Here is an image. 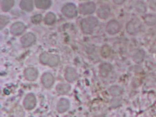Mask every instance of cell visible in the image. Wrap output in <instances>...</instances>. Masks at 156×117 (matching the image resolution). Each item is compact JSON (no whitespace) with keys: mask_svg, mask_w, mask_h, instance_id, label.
<instances>
[{"mask_svg":"<svg viewBox=\"0 0 156 117\" xmlns=\"http://www.w3.org/2000/svg\"><path fill=\"white\" fill-rule=\"evenodd\" d=\"M126 28L129 34L132 35L136 34L140 31L141 23L138 20L133 19L127 23Z\"/></svg>","mask_w":156,"mask_h":117,"instance_id":"obj_2","label":"cell"},{"mask_svg":"<svg viewBox=\"0 0 156 117\" xmlns=\"http://www.w3.org/2000/svg\"><path fill=\"white\" fill-rule=\"evenodd\" d=\"M65 77L66 80L69 82H74L77 78V72L73 68H67L66 70Z\"/></svg>","mask_w":156,"mask_h":117,"instance_id":"obj_9","label":"cell"},{"mask_svg":"<svg viewBox=\"0 0 156 117\" xmlns=\"http://www.w3.org/2000/svg\"><path fill=\"white\" fill-rule=\"evenodd\" d=\"M145 57V52L143 50L138 51L133 56V59L136 63H140L143 61Z\"/></svg>","mask_w":156,"mask_h":117,"instance_id":"obj_15","label":"cell"},{"mask_svg":"<svg viewBox=\"0 0 156 117\" xmlns=\"http://www.w3.org/2000/svg\"><path fill=\"white\" fill-rule=\"evenodd\" d=\"M111 95L113 96H118L123 93V90L119 86H112L109 89Z\"/></svg>","mask_w":156,"mask_h":117,"instance_id":"obj_17","label":"cell"},{"mask_svg":"<svg viewBox=\"0 0 156 117\" xmlns=\"http://www.w3.org/2000/svg\"><path fill=\"white\" fill-rule=\"evenodd\" d=\"M125 1V0H114V2L116 4L120 5L122 4Z\"/></svg>","mask_w":156,"mask_h":117,"instance_id":"obj_21","label":"cell"},{"mask_svg":"<svg viewBox=\"0 0 156 117\" xmlns=\"http://www.w3.org/2000/svg\"><path fill=\"white\" fill-rule=\"evenodd\" d=\"M71 90V86L67 84H61L56 87V90L59 94H65Z\"/></svg>","mask_w":156,"mask_h":117,"instance_id":"obj_12","label":"cell"},{"mask_svg":"<svg viewBox=\"0 0 156 117\" xmlns=\"http://www.w3.org/2000/svg\"><path fill=\"white\" fill-rule=\"evenodd\" d=\"M106 30L108 33H109L110 34H117L120 30V25L119 23L115 20L109 21L107 25Z\"/></svg>","mask_w":156,"mask_h":117,"instance_id":"obj_5","label":"cell"},{"mask_svg":"<svg viewBox=\"0 0 156 117\" xmlns=\"http://www.w3.org/2000/svg\"><path fill=\"white\" fill-rule=\"evenodd\" d=\"M97 23V20L94 17H91L84 20L82 24L84 32L86 34L92 33L94 28L96 26Z\"/></svg>","mask_w":156,"mask_h":117,"instance_id":"obj_3","label":"cell"},{"mask_svg":"<svg viewBox=\"0 0 156 117\" xmlns=\"http://www.w3.org/2000/svg\"><path fill=\"white\" fill-rule=\"evenodd\" d=\"M110 14V10L107 7H103L100 8L98 11V16L103 19H105L109 16Z\"/></svg>","mask_w":156,"mask_h":117,"instance_id":"obj_16","label":"cell"},{"mask_svg":"<svg viewBox=\"0 0 156 117\" xmlns=\"http://www.w3.org/2000/svg\"><path fill=\"white\" fill-rule=\"evenodd\" d=\"M25 27L20 23L14 24L12 27V33L14 35H20L24 31Z\"/></svg>","mask_w":156,"mask_h":117,"instance_id":"obj_13","label":"cell"},{"mask_svg":"<svg viewBox=\"0 0 156 117\" xmlns=\"http://www.w3.org/2000/svg\"><path fill=\"white\" fill-rule=\"evenodd\" d=\"M70 107V102L66 99H61L57 104V110L59 112H65L69 109Z\"/></svg>","mask_w":156,"mask_h":117,"instance_id":"obj_10","label":"cell"},{"mask_svg":"<svg viewBox=\"0 0 156 117\" xmlns=\"http://www.w3.org/2000/svg\"><path fill=\"white\" fill-rule=\"evenodd\" d=\"M55 20V17L52 15H49L46 19V22L47 23L51 24L53 23Z\"/></svg>","mask_w":156,"mask_h":117,"instance_id":"obj_19","label":"cell"},{"mask_svg":"<svg viewBox=\"0 0 156 117\" xmlns=\"http://www.w3.org/2000/svg\"><path fill=\"white\" fill-rule=\"evenodd\" d=\"M102 50L104 51H106V52H103L102 53V55L104 56V57H107L109 55V48L108 47L105 46L104 47L102 48Z\"/></svg>","mask_w":156,"mask_h":117,"instance_id":"obj_20","label":"cell"},{"mask_svg":"<svg viewBox=\"0 0 156 117\" xmlns=\"http://www.w3.org/2000/svg\"><path fill=\"white\" fill-rule=\"evenodd\" d=\"M25 77L30 81L35 80L38 77V72L36 69L29 68L24 72Z\"/></svg>","mask_w":156,"mask_h":117,"instance_id":"obj_8","label":"cell"},{"mask_svg":"<svg viewBox=\"0 0 156 117\" xmlns=\"http://www.w3.org/2000/svg\"><path fill=\"white\" fill-rule=\"evenodd\" d=\"M36 99L34 94L30 93L25 97L24 100V106L25 108L31 110L36 106Z\"/></svg>","mask_w":156,"mask_h":117,"instance_id":"obj_4","label":"cell"},{"mask_svg":"<svg viewBox=\"0 0 156 117\" xmlns=\"http://www.w3.org/2000/svg\"><path fill=\"white\" fill-rule=\"evenodd\" d=\"M40 61L44 65H48L50 66H55L59 64L60 59L57 55L44 52L40 56Z\"/></svg>","mask_w":156,"mask_h":117,"instance_id":"obj_1","label":"cell"},{"mask_svg":"<svg viewBox=\"0 0 156 117\" xmlns=\"http://www.w3.org/2000/svg\"><path fill=\"white\" fill-rule=\"evenodd\" d=\"M35 41V37L33 34L29 33L22 37L21 42L24 47H28L31 45Z\"/></svg>","mask_w":156,"mask_h":117,"instance_id":"obj_6","label":"cell"},{"mask_svg":"<svg viewBox=\"0 0 156 117\" xmlns=\"http://www.w3.org/2000/svg\"><path fill=\"white\" fill-rule=\"evenodd\" d=\"M144 21L147 25L153 26L156 23V16L153 14H147L144 17Z\"/></svg>","mask_w":156,"mask_h":117,"instance_id":"obj_14","label":"cell"},{"mask_svg":"<svg viewBox=\"0 0 156 117\" xmlns=\"http://www.w3.org/2000/svg\"><path fill=\"white\" fill-rule=\"evenodd\" d=\"M42 82L46 88H50L53 85L54 77L51 73H45L43 74L41 78Z\"/></svg>","mask_w":156,"mask_h":117,"instance_id":"obj_7","label":"cell"},{"mask_svg":"<svg viewBox=\"0 0 156 117\" xmlns=\"http://www.w3.org/2000/svg\"><path fill=\"white\" fill-rule=\"evenodd\" d=\"M136 8L137 12L140 13L145 12L146 11V6L144 3L138 2L136 5Z\"/></svg>","mask_w":156,"mask_h":117,"instance_id":"obj_18","label":"cell"},{"mask_svg":"<svg viewBox=\"0 0 156 117\" xmlns=\"http://www.w3.org/2000/svg\"><path fill=\"white\" fill-rule=\"evenodd\" d=\"M112 70V66L108 63H104L100 66V72L103 77H106Z\"/></svg>","mask_w":156,"mask_h":117,"instance_id":"obj_11","label":"cell"}]
</instances>
